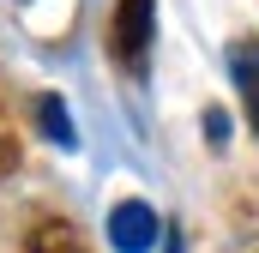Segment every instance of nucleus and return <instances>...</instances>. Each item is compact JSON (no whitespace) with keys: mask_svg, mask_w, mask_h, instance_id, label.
<instances>
[{"mask_svg":"<svg viewBox=\"0 0 259 253\" xmlns=\"http://www.w3.org/2000/svg\"><path fill=\"white\" fill-rule=\"evenodd\" d=\"M151 30H157V0H121L115 6V30H109V49L127 72H145L151 55Z\"/></svg>","mask_w":259,"mask_h":253,"instance_id":"f257e3e1","label":"nucleus"},{"mask_svg":"<svg viewBox=\"0 0 259 253\" xmlns=\"http://www.w3.org/2000/svg\"><path fill=\"white\" fill-rule=\"evenodd\" d=\"M109 241H115V253H151L157 247V211H151L145 199L115 205V211H109Z\"/></svg>","mask_w":259,"mask_h":253,"instance_id":"f03ea898","label":"nucleus"},{"mask_svg":"<svg viewBox=\"0 0 259 253\" xmlns=\"http://www.w3.org/2000/svg\"><path fill=\"white\" fill-rule=\"evenodd\" d=\"M229 72H235V91H241V103H247V115H253V126H259V43H235L229 49Z\"/></svg>","mask_w":259,"mask_h":253,"instance_id":"7ed1b4c3","label":"nucleus"},{"mask_svg":"<svg viewBox=\"0 0 259 253\" xmlns=\"http://www.w3.org/2000/svg\"><path fill=\"white\" fill-rule=\"evenodd\" d=\"M36 126H42L61 151L78 145V133H72V121H66V103H61V97H36Z\"/></svg>","mask_w":259,"mask_h":253,"instance_id":"20e7f679","label":"nucleus"},{"mask_svg":"<svg viewBox=\"0 0 259 253\" xmlns=\"http://www.w3.org/2000/svg\"><path fill=\"white\" fill-rule=\"evenodd\" d=\"M30 253H84V241H78V229H66V223H36V229H30Z\"/></svg>","mask_w":259,"mask_h":253,"instance_id":"39448f33","label":"nucleus"},{"mask_svg":"<svg viewBox=\"0 0 259 253\" xmlns=\"http://www.w3.org/2000/svg\"><path fill=\"white\" fill-rule=\"evenodd\" d=\"M0 157H6V151H0Z\"/></svg>","mask_w":259,"mask_h":253,"instance_id":"423d86ee","label":"nucleus"}]
</instances>
